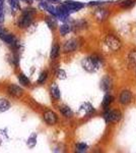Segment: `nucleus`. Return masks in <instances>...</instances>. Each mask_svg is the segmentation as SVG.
I'll list each match as a JSON object with an SVG mask.
<instances>
[{
    "label": "nucleus",
    "mask_w": 136,
    "mask_h": 153,
    "mask_svg": "<svg viewBox=\"0 0 136 153\" xmlns=\"http://www.w3.org/2000/svg\"><path fill=\"white\" fill-rule=\"evenodd\" d=\"M11 107V104L8 100L5 98H0V112H5L7 110H9V108Z\"/></svg>",
    "instance_id": "20"
},
{
    "label": "nucleus",
    "mask_w": 136,
    "mask_h": 153,
    "mask_svg": "<svg viewBox=\"0 0 136 153\" xmlns=\"http://www.w3.org/2000/svg\"><path fill=\"white\" fill-rule=\"evenodd\" d=\"M50 93L52 95V97L56 100H60L61 98V92H60V89H59L58 85L56 83H53L50 87Z\"/></svg>",
    "instance_id": "14"
},
{
    "label": "nucleus",
    "mask_w": 136,
    "mask_h": 153,
    "mask_svg": "<svg viewBox=\"0 0 136 153\" xmlns=\"http://www.w3.org/2000/svg\"><path fill=\"white\" fill-rule=\"evenodd\" d=\"M133 100V94L132 91L129 90V89H124L120 92L119 94V98H118V101L121 105L123 106H127L129 105Z\"/></svg>",
    "instance_id": "6"
},
{
    "label": "nucleus",
    "mask_w": 136,
    "mask_h": 153,
    "mask_svg": "<svg viewBox=\"0 0 136 153\" xmlns=\"http://www.w3.org/2000/svg\"><path fill=\"white\" fill-rule=\"evenodd\" d=\"M9 1V5L13 10H18L21 8V5H19V0H8Z\"/></svg>",
    "instance_id": "28"
},
{
    "label": "nucleus",
    "mask_w": 136,
    "mask_h": 153,
    "mask_svg": "<svg viewBox=\"0 0 136 153\" xmlns=\"http://www.w3.org/2000/svg\"><path fill=\"white\" fill-rule=\"evenodd\" d=\"M72 28L73 27L71 26L70 24L68 23H63L62 25L60 26V28H59V33H60V35L64 37L66 35H68L69 33H70L71 31H72Z\"/></svg>",
    "instance_id": "17"
},
{
    "label": "nucleus",
    "mask_w": 136,
    "mask_h": 153,
    "mask_svg": "<svg viewBox=\"0 0 136 153\" xmlns=\"http://www.w3.org/2000/svg\"><path fill=\"white\" fill-rule=\"evenodd\" d=\"M47 79H48V71H43L40 74L39 78H38V84H39V85H43V84L47 81Z\"/></svg>",
    "instance_id": "26"
},
{
    "label": "nucleus",
    "mask_w": 136,
    "mask_h": 153,
    "mask_svg": "<svg viewBox=\"0 0 136 153\" xmlns=\"http://www.w3.org/2000/svg\"><path fill=\"white\" fill-rule=\"evenodd\" d=\"M24 1H26V3H29V4L33 3V0H24Z\"/></svg>",
    "instance_id": "31"
},
{
    "label": "nucleus",
    "mask_w": 136,
    "mask_h": 153,
    "mask_svg": "<svg viewBox=\"0 0 136 153\" xmlns=\"http://www.w3.org/2000/svg\"><path fill=\"white\" fill-rule=\"evenodd\" d=\"M59 110H60L61 114L63 115L64 117L66 118H70L73 117V111L68 105H61L59 107Z\"/></svg>",
    "instance_id": "16"
},
{
    "label": "nucleus",
    "mask_w": 136,
    "mask_h": 153,
    "mask_svg": "<svg viewBox=\"0 0 136 153\" xmlns=\"http://www.w3.org/2000/svg\"><path fill=\"white\" fill-rule=\"evenodd\" d=\"M7 92L9 95L13 96L15 98H19L24 95V90L21 87L15 85V84H10V85L7 87Z\"/></svg>",
    "instance_id": "11"
},
{
    "label": "nucleus",
    "mask_w": 136,
    "mask_h": 153,
    "mask_svg": "<svg viewBox=\"0 0 136 153\" xmlns=\"http://www.w3.org/2000/svg\"><path fill=\"white\" fill-rule=\"evenodd\" d=\"M113 102H114V96L109 94V93H107V94L104 96V98H103L102 107L104 108V109H108Z\"/></svg>",
    "instance_id": "15"
},
{
    "label": "nucleus",
    "mask_w": 136,
    "mask_h": 153,
    "mask_svg": "<svg viewBox=\"0 0 136 153\" xmlns=\"http://www.w3.org/2000/svg\"><path fill=\"white\" fill-rule=\"evenodd\" d=\"M17 80H18L19 84L24 86V87H29V86H31V81H29V79L28 78V76H26L23 73H21V74L17 75Z\"/></svg>",
    "instance_id": "19"
},
{
    "label": "nucleus",
    "mask_w": 136,
    "mask_h": 153,
    "mask_svg": "<svg viewBox=\"0 0 136 153\" xmlns=\"http://www.w3.org/2000/svg\"><path fill=\"white\" fill-rule=\"evenodd\" d=\"M109 14H110V12H109L107 9H105V8H98L96 10L95 12V16H96V19H98L99 22H104V21H106V19H108V16H109Z\"/></svg>",
    "instance_id": "13"
},
{
    "label": "nucleus",
    "mask_w": 136,
    "mask_h": 153,
    "mask_svg": "<svg viewBox=\"0 0 136 153\" xmlns=\"http://www.w3.org/2000/svg\"><path fill=\"white\" fill-rule=\"evenodd\" d=\"M38 1H40V0H38Z\"/></svg>",
    "instance_id": "33"
},
{
    "label": "nucleus",
    "mask_w": 136,
    "mask_h": 153,
    "mask_svg": "<svg viewBox=\"0 0 136 153\" xmlns=\"http://www.w3.org/2000/svg\"><path fill=\"white\" fill-rule=\"evenodd\" d=\"M128 62L130 63L132 66H136V49H133L131 50L129 53H128Z\"/></svg>",
    "instance_id": "24"
},
{
    "label": "nucleus",
    "mask_w": 136,
    "mask_h": 153,
    "mask_svg": "<svg viewBox=\"0 0 136 153\" xmlns=\"http://www.w3.org/2000/svg\"><path fill=\"white\" fill-rule=\"evenodd\" d=\"M136 5V0H122L120 1L119 6L123 9H131Z\"/></svg>",
    "instance_id": "18"
},
{
    "label": "nucleus",
    "mask_w": 136,
    "mask_h": 153,
    "mask_svg": "<svg viewBox=\"0 0 136 153\" xmlns=\"http://www.w3.org/2000/svg\"><path fill=\"white\" fill-rule=\"evenodd\" d=\"M63 3L68 7V9L70 10V12L79 11L80 9H82L83 7L85 6V4L82 3V2L74 1V0H66V1L63 2Z\"/></svg>",
    "instance_id": "9"
},
{
    "label": "nucleus",
    "mask_w": 136,
    "mask_h": 153,
    "mask_svg": "<svg viewBox=\"0 0 136 153\" xmlns=\"http://www.w3.org/2000/svg\"><path fill=\"white\" fill-rule=\"evenodd\" d=\"M0 38H1L2 41L5 42L7 45H10L12 47H16L18 45V42H17L14 35L7 33L3 28H0Z\"/></svg>",
    "instance_id": "5"
},
{
    "label": "nucleus",
    "mask_w": 136,
    "mask_h": 153,
    "mask_svg": "<svg viewBox=\"0 0 136 153\" xmlns=\"http://www.w3.org/2000/svg\"><path fill=\"white\" fill-rule=\"evenodd\" d=\"M46 24L51 30H54L57 27V18L54 16H51L49 18H46Z\"/></svg>",
    "instance_id": "23"
},
{
    "label": "nucleus",
    "mask_w": 136,
    "mask_h": 153,
    "mask_svg": "<svg viewBox=\"0 0 136 153\" xmlns=\"http://www.w3.org/2000/svg\"><path fill=\"white\" fill-rule=\"evenodd\" d=\"M59 54H60V47H59L58 44H54V45L52 46L51 51H50L51 59H56L59 56Z\"/></svg>",
    "instance_id": "22"
},
{
    "label": "nucleus",
    "mask_w": 136,
    "mask_h": 153,
    "mask_svg": "<svg viewBox=\"0 0 136 153\" xmlns=\"http://www.w3.org/2000/svg\"><path fill=\"white\" fill-rule=\"evenodd\" d=\"M78 47H79V41L76 38H71L67 40L63 45V52L64 53H70L74 52Z\"/></svg>",
    "instance_id": "7"
},
{
    "label": "nucleus",
    "mask_w": 136,
    "mask_h": 153,
    "mask_svg": "<svg viewBox=\"0 0 136 153\" xmlns=\"http://www.w3.org/2000/svg\"><path fill=\"white\" fill-rule=\"evenodd\" d=\"M47 1H48L49 3H51V4H55V3H60L61 0H47Z\"/></svg>",
    "instance_id": "30"
},
{
    "label": "nucleus",
    "mask_w": 136,
    "mask_h": 153,
    "mask_svg": "<svg viewBox=\"0 0 136 153\" xmlns=\"http://www.w3.org/2000/svg\"><path fill=\"white\" fill-rule=\"evenodd\" d=\"M79 112L82 113L83 115H91L96 112V109L90 102H85L79 107Z\"/></svg>",
    "instance_id": "12"
},
{
    "label": "nucleus",
    "mask_w": 136,
    "mask_h": 153,
    "mask_svg": "<svg viewBox=\"0 0 136 153\" xmlns=\"http://www.w3.org/2000/svg\"><path fill=\"white\" fill-rule=\"evenodd\" d=\"M43 118L48 126H55L58 123V115L53 110H46L43 114Z\"/></svg>",
    "instance_id": "8"
},
{
    "label": "nucleus",
    "mask_w": 136,
    "mask_h": 153,
    "mask_svg": "<svg viewBox=\"0 0 136 153\" xmlns=\"http://www.w3.org/2000/svg\"><path fill=\"white\" fill-rule=\"evenodd\" d=\"M104 43H105L106 47L112 52H117L122 47L121 40L113 34H109V35L106 36L105 39H104Z\"/></svg>",
    "instance_id": "3"
},
{
    "label": "nucleus",
    "mask_w": 136,
    "mask_h": 153,
    "mask_svg": "<svg viewBox=\"0 0 136 153\" xmlns=\"http://www.w3.org/2000/svg\"><path fill=\"white\" fill-rule=\"evenodd\" d=\"M37 138H38V135H37V133H33L28 138V141H26V145H28L29 148H34L36 146L37 144Z\"/></svg>",
    "instance_id": "21"
},
{
    "label": "nucleus",
    "mask_w": 136,
    "mask_h": 153,
    "mask_svg": "<svg viewBox=\"0 0 136 153\" xmlns=\"http://www.w3.org/2000/svg\"><path fill=\"white\" fill-rule=\"evenodd\" d=\"M56 78L59 79V80H65L66 78H67V75H66V71L62 70V68H58V70L56 71Z\"/></svg>",
    "instance_id": "27"
},
{
    "label": "nucleus",
    "mask_w": 136,
    "mask_h": 153,
    "mask_svg": "<svg viewBox=\"0 0 136 153\" xmlns=\"http://www.w3.org/2000/svg\"><path fill=\"white\" fill-rule=\"evenodd\" d=\"M104 60L98 54H93V55L86 56L81 60V65H82L83 70L86 71L87 73H96L101 68L103 65Z\"/></svg>",
    "instance_id": "1"
},
{
    "label": "nucleus",
    "mask_w": 136,
    "mask_h": 153,
    "mask_svg": "<svg viewBox=\"0 0 136 153\" xmlns=\"http://www.w3.org/2000/svg\"><path fill=\"white\" fill-rule=\"evenodd\" d=\"M32 9H24L23 16L19 18V19L17 21V26L18 28L24 29L28 28L29 25L32 24V21H33V14L35 13V9L33 11H31Z\"/></svg>",
    "instance_id": "4"
},
{
    "label": "nucleus",
    "mask_w": 136,
    "mask_h": 153,
    "mask_svg": "<svg viewBox=\"0 0 136 153\" xmlns=\"http://www.w3.org/2000/svg\"><path fill=\"white\" fill-rule=\"evenodd\" d=\"M88 150V145L86 143H77L75 145V151L78 153H85Z\"/></svg>",
    "instance_id": "25"
},
{
    "label": "nucleus",
    "mask_w": 136,
    "mask_h": 153,
    "mask_svg": "<svg viewBox=\"0 0 136 153\" xmlns=\"http://www.w3.org/2000/svg\"><path fill=\"white\" fill-rule=\"evenodd\" d=\"M109 1H103V0H98V1H90L87 3L88 6H103L104 4L108 3Z\"/></svg>",
    "instance_id": "29"
},
{
    "label": "nucleus",
    "mask_w": 136,
    "mask_h": 153,
    "mask_svg": "<svg viewBox=\"0 0 136 153\" xmlns=\"http://www.w3.org/2000/svg\"><path fill=\"white\" fill-rule=\"evenodd\" d=\"M0 144H1V139H0Z\"/></svg>",
    "instance_id": "32"
},
{
    "label": "nucleus",
    "mask_w": 136,
    "mask_h": 153,
    "mask_svg": "<svg viewBox=\"0 0 136 153\" xmlns=\"http://www.w3.org/2000/svg\"><path fill=\"white\" fill-rule=\"evenodd\" d=\"M123 117L122 111L120 109H105L103 114V118L105 120L106 124H118L121 122Z\"/></svg>",
    "instance_id": "2"
},
{
    "label": "nucleus",
    "mask_w": 136,
    "mask_h": 153,
    "mask_svg": "<svg viewBox=\"0 0 136 153\" xmlns=\"http://www.w3.org/2000/svg\"><path fill=\"white\" fill-rule=\"evenodd\" d=\"M100 87L105 93H109L113 88V81L109 76H104L100 82Z\"/></svg>",
    "instance_id": "10"
}]
</instances>
